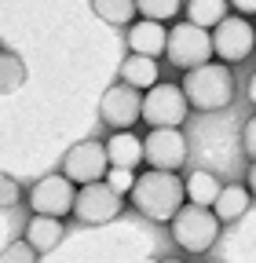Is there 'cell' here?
<instances>
[{"label": "cell", "mask_w": 256, "mask_h": 263, "mask_svg": "<svg viewBox=\"0 0 256 263\" xmlns=\"http://www.w3.org/2000/svg\"><path fill=\"white\" fill-rule=\"evenodd\" d=\"M128 197H132L136 212H143L154 223H169L179 212V205L187 201L183 183H179V172H161V168H150V172L136 176Z\"/></svg>", "instance_id": "cell-1"}, {"label": "cell", "mask_w": 256, "mask_h": 263, "mask_svg": "<svg viewBox=\"0 0 256 263\" xmlns=\"http://www.w3.org/2000/svg\"><path fill=\"white\" fill-rule=\"evenodd\" d=\"M183 95L187 106L194 110H223L234 99V73L227 70V62H202L194 70H187L183 77Z\"/></svg>", "instance_id": "cell-2"}, {"label": "cell", "mask_w": 256, "mask_h": 263, "mask_svg": "<svg viewBox=\"0 0 256 263\" xmlns=\"http://www.w3.org/2000/svg\"><path fill=\"white\" fill-rule=\"evenodd\" d=\"M172 227V241L187 252H209L220 238V219L212 216V209L202 205H179V212L169 219Z\"/></svg>", "instance_id": "cell-3"}, {"label": "cell", "mask_w": 256, "mask_h": 263, "mask_svg": "<svg viewBox=\"0 0 256 263\" xmlns=\"http://www.w3.org/2000/svg\"><path fill=\"white\" fill-rule=\"evenodd\" d=\"M187 95L179 84H165V81H157L154 88H147L143 95V114L139 121H147L150 128H179L187 121Z\"/></svg>", "instance_id": "cell-4"}, {"label": "cell", "mask_w": 256, "mask_h": 263, "mask_svg": "<svg viewBox=\"0 0 256 263\" xmlns=\"http://www.w3.org/2000/svg\"><path fill=\"white\" fill-rule=\"evenodd\" d=\"M165 55L176 70H194V66L209 62L212 55V41H209V29L194 26V22H179L169 29V41H165Z\"/></svg>", "instance_id": "cell-5"}, {"label": "cell", "mask_w": 256, "mask_h": 263, "mask_svg": "<svg viewBox=\"0 0 256 263\" xmlns=\"http://www.w3.org/2000/svg\"><path fill=\"white\" fill-rule=\"evenodd\" d=\"M110 172V161H106V146L95 143V139H84V143H74L62 157V176H66L74 186H84V183H99L103 176Z\"/></svg>", "instance_id": "cell-6"}, {"label": "cell", "mask_w": 256, "mask_h": 263, "mask_svg": "<svg viewBox=\"0 0 256 263\" xmlns=\"http://www.w3.org/2000/svg\"><path fill=\"white\" fill-rule=\"evenodd\" d=\"M139 114H143V91L136 88H128V84H110L99 99V117L106 128L114 132H128V128H136L139 124Z\"/></svg>", "instance_id": "cell-7"}, {"label": "cell", "mask_w": 256, "mask_h": 263, "mask_svg": "<svg viewBox=\"0 0 256 263\" xmlns=\"http://www.w3.org/2000/svg\"><path fill=\"white\" fill-rule=\"evenodd\" d=\"M121 212V194H114L103 179L99 183H84L77 194H74V216L88 227H103L110 219H117Z\"/></svg>", "instance_id": "cell-8"}, {"label": "cell", "mask_w": 256, "mask_h": 263, "mask_svg": "<svg viewBox=\"0 0 256 263\" xmlns=\"http://www.w3.org/2000/svg\"><path fill=\"white\" fill-rule=\"evenodd\" d=\"M209 41H212V55H220L223 62H242L256 48V29L242 15H227V18L212 29Z\"/></svg>", "instance_id": "cell-9"}, {"label": "cell", "mask_w": 256, "mask_h": 263, "mask_svg": "<svg viewBox=\"0 0 256 263\" xmlns=\"http://www.w3.org/2000/svg\"><path fill=\"white\" fill-rule=\"evenodd\" d=\"M74 194L77 186L62 176V172H51L44 179L33 183V190H29V209H33V216H55L62 219L66 212H74Z\"/></svg>", "instance_id": "cell-10"}, {"label": "cell", "mask_w": 256, "mask_h": 263, "mask_svg": "<svg viewBox=\"0 0 256 263\" xmlns=\"http://www.w3.org/2000/svg\"><path fill=\"white\" fill-rule=\"evenodd\" d=\"M143 161L161 172H179L187 161V139L179 128H154L143 139Z\"/></svg>", "instance_id": "cell-11"}, {"label": "cell", "mask_w": 256, "mask_h": 263, "mask_svg": "<svg viewBox=\"0 0 256 263\" xmlns=\"http://www.w3.org/2000/svg\"><path fill=\"white\" fill-rule=\"evenodd\" d=\"M165 41H169L165 22H150V18L128 22V48H132V55L157 59V55H165Z\"/></svg>", "instance_id": "cell-12"}, {"label": "cell", "mask_w": 256, "mask_h": 263, "mask_svg": "<svg viewBox=\"0 0 256 263\" xmlns=\"http://www.w3.org/2000/svg\"><path fill=\"white\" fill-rule=\"evenodd\" d=\"M106 146V161L114 164V168H132L136 172V164H143V139L132 136V132H114L110 143Z\"/></svg>", "instance_id": "cell-13"}, {"label": "cell", "mask_w": 256, "mask_h": 263, "mask_svg": "<svg viewBox=\"0 0 256 263\" xmlns=\"http://www.w3.org/2000/svg\"><path fill=\"white\" fill-rule=\"evenodd\" d=\"M26 241H29V249H33L37 256L59 249L62 245V219H55V216H29Z\"/></svg>", "instance_id": "cell-14"}, {"label": "cell", "mask_w": 256, "mask_h": 263, "mask_svg": "<svg viewBox=\"0 0 256 263\" xmlns=\"http://www.w3.org/2000/svg\"><path fill=\"white\" fill-rule=\"evenodd\" d=\"M157 59H147V55H128L121 62V84L136 88V91H147L157 84Z\"/></svg>", "instance_id": "cell-15"}, {"label": "cell", "mask_w": 256, "mask_h": 263, "mask_svg": "<svg viewBox=\"0 0 256 263\" xmlns=\"http://www.w3.org/2000/svg\"><path fill=\"white\" fill-rule=\"evenodd\" d=\"M249 201H252V194H249V186H242V183H231V186H220V194H216V201H212V216H216L220 223H227V219H238V216H245Z\"/></svg>", "instance_id": "cell-16"}, {"label": "cell", "mask_w": 256, "mask_h": 263, "mask_svg": "<svg viewBox=\"0 0 256 263\" xmlns=\"http://www.w3.org/2000/svg\"><path fill=\"white\" fill-rule=\"evenodd\" d=\"M227 11H231L227 0H187V22H194L202 29H216L227 18Z\"/></svg>", "instance_id": "cell-17"}, {"label": "cell", "mask_w": 256, "mask_h": 263, "mask_svg": "<svg viewBox=\"0 0 256 263\" xmlns=\"http://www.w3.org/2000/svg\"><path fill=\"white\" fill-rule=\"evenodd\" d=\"M183 194L190 205H202V209H212L216 194H220V179L212 172H190V179L183 183Z\"/></svg>", "instance_id": "cell-18"}, {"label": "cell", "mask_w": 256, "mask_h": 263, "mask_svg": "<svg viewBox=\"0 0 256 263\" xmlns=\"http://www.w3.org/2000/svg\"><path fill=\"white\" fill-rule=\"evenodd\" d=\"M22 84H26V62L15 51L0 48V95H8V91H15Z\"/></svg>", "instance_id": "cell-19"}, {"label": "cell", "mask_w": 256, "mask_h": 263, "mask_svg": "<svg viewBox=\"0 0 256 263\" xmlns=\"http://www.w3.org/2000/svg\"><path fill=\"white\" fill-rule=\"evenodd\" d=\"M92 11L110 26H128L136 18V0H92Z\"/></svg>", "instance_id": "cell-20"}, {"label": "cell", "mask_w": 256, "mask_h": 263, "mask_svg": "<svg viewBox=\"0 0 256 263\" xmlns=\"http://www.w3.org/2000/svg\"><path fill=\"white\" fill-rule=\"evenodd\" d=\"M136 15L150 22H169L179 15V0H136Z\"/></svg>", "instance_id": "cell-21"}, {"label": "cell", "mask_w": 256, "mask_h": 263, "mask_svg": "<svg viewBox=\"0 0 256 263\" xmlns=\"http://www.w3.org/2000/svg\"><path fill=\"white\" fill-rule=\"evenodd\" d=\"M103 183H106L114 194H128V190H132V183H136V172H132V168H114V164H110V172L103 176Z\"/></svg>", "instance_id": "cell-22"}, {"label": "cell", "mask_w": 256, "mask_h": 263, "mask_svg": "<svg viewBox=\"0 0 256 263\" xmlns=\"http://www.w3.org/2000/svg\"><path fill=\"white\" fill-rule=\"evenodd\" d=\"M0 263H37V252L29 249V241H11L4 252H0Z\"/></svg>", "instance_id": "cell-23"}, {"label": "cell", "mask_w": 256, "mask_h": 263, "mask_svg": "<svg viewBox=\"0 0 256 263\" xmlns=\"http://www.w3.org/2000/svg\"><path fill=\"white\" fill-rule=\"evenodd\" d=\"M19 201H22V186H19V179L0 172V209H11V205H19Z\"/></svg>", "instance_id": "cell-24"}, {"label": "cell", "mask_w": 256, "mask_h": 263, "mask_svg": "<svg viewBox=\"0 0 256 263\" xmlns=\"http://www.w3.org/2000/svg\"><path fill=\"white\" fill-rule=\"evenodd\" d=\"M242 143H245V154H249V157H256V117H249V121H245Z\"/></svg>", "instance_id": "cell-25"}, {"label": "cell", "mask_w": 256, "mask_h": 263, "mask_svg": "<svg viewBox=\"0 0 256 263\" xmlns=\"http://www.w3.org/2000/svg\"><path fill=\"white\" fill-rule=\"evenodd\" d=\"M238 15H256V0H227Z\"/></svg>", "instance_id": "cell-26"}, {"label": "cell", "mask_w": 256, "mask_h": 263, "mask_svg": "<svg viewBox=\"0 0 256 263\" xmlns=\"http://www.w3.org/2000/svg\"><path fill=\"white\" fill-rule=\"evenodd\" d=\"M245 186H249V194H256V164L249 168V183H245Z\"/></svg>", "instance_id": "cell-27"}, {"label": "cell", "mask_w": 256, "mask_h": 263, "mask_svg": "<svg viewBox=\"0 0 256 263\" xmlns=\"http://www.w3.org/2000/svg\"><path fill=\"white\" fill-rule=\"evenodd\" d=\"M249 99H252V106H256V73H252V81H249Z\"/></svg>", "instance_id": "cell-28"}, {"label": "cell", "mask_w": 256, "mask_h": 263, "mask_svg": "<svg viewBox=\"0 0 256 263\" xmlns=\"http://www.w3.org/2000/svg\"><path fill=\"white\" fill-rule=\"evenodd\" d=\"M165 263H179V259H165Z\"/></svg>", "instance_id": "cell-29"}, {"label": "cell", "mask_w": 256, "mask_h": 263, "mask_svg": "<svg viewBox=\"0 0 256 263\" xmlns=\"http://www.w3.org/2000/svg\"><path fill=\"white\" fill-rule=\"evenodd\" d=\"M0 48H4V41H0Z\"/></svg>", "instance_id": "cell-30"}, {"label": "cell", "mask_w": 256, "mask_h": 263, "mask_svg": "<svg viewBox=\"0 0 256 263\" xmlns=\"http://www.w3.org/2000/svg\"><path fill=\"white\" fill-rule=\"evenodd\" d=\"M252 29H256V22H252Z\"/></svg>", "instance_id": "cell-31"}]
</instances>
